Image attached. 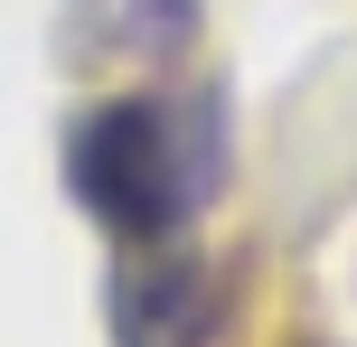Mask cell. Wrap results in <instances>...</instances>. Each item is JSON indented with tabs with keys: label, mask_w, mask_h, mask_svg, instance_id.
<instances>
[{
	"label": "cell",
	"mask_w": 357,
	"mask_h": 347,
	"mask_svg": "<svg viewBox=\"0 0 357 347\" xmlns=\"http://www.w3.org/2000/svg\"><path fill=\"white\" fill-rule=\"evenodd\" d=\"M235 263L207 235L113 244L104 263V347H226Z\"/></svg>",
	"instance_id": "7a4b0ae2"
},
{
	"label": "cell",
	"mask_w": 357,
	"mask_h": 347,
	"mask_svg": "<svg viewBox=\"0 0 357 347\" xmlns=\"http://www.w3.org/2000/svg\"><path fill=\"white\" fill-rule=\"evenodd\" d=\"M207 38V0H56L47 19V66L66 85H142L178 75Z\"/></svg>",
	"instance_id": "3957f363"
},
{
	"label": "cell",
	"mask_w": 357,
	"mask_h": 347,
	"mask_svg": "<svg viewBox=\"0 0 357 347\" xmlns=\"http://www.w3.org/2000/svg\"><path fill=\"white\" fill-rule=\"evenodd\" d=\"M56 188L104 244L197 235L235 188V85L188 66L94 85L56 131Z\"/></svg>",
	"instance_id": "6da1fadb"
}]
</instances>
